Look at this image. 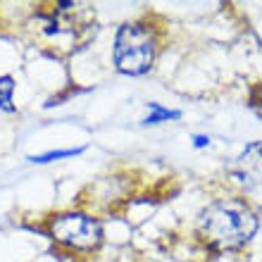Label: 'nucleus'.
Wrapping results in <instances>:
<instances>
[{
  "mask_svg": "<svg viewBox=\"0 0 262 262\" xmlns=\"http://www.w3.org/2000/svg\"><path fill=\"white\" fill-rule=\"evenodd\" d=\"M48 234L60 246L72 250H96L103 243V227L96 217L83 212L55 214L48 227Z\"/></svg>",
  "mask_w": 262,
  "mask_h": 262,
  "instance_id": "7ed1b4c3",
  "label": "nucleus"
},
{
  "mask_svg": "<svg viewBox=\"0 0 262 262\" xmlns=\"http://www.w3.org/2000/svg\"><path fill=\"white\" fill-rule=\"evenodd\" d=\"M12 93H14V79L12 76H0V110L14 112Z\"/></svg>",
  "mask_w": 262,
  "mask_h": 262,
  "instance_id": "423d86ee",
  "label": "nucleus"
},
{
  "mask_svg": "<svg viewBox=\"0 0 262 262\" xmlns=\"http://www.w3.org/2000/svg\"><path fill=\"white\" fill-rule=\"evenodd\" d=\"M257 214L241 198H224L198 214V234L217 250L241 248L255 236Z\"/></svg>",
  "mask_w": 262,
  "mask_h": 262,
  "instance_id": "f257e3e1",
  "label": "nucleus"
},
{
  "mask_svg": "<svg viewBox=\"0 0 262 262\" xmlns=\"http://www.w3.org/2000/svg\"><path fill=\"white\" fill-rule=\"evenodd\" d=\"M155 53H158V41L150 27L141 21L119 27L115 38V67L122 74H145L155 62Z\"/></svg>",
  "mask_w": 262,
  "mask_h": 262,
  "instance_id": "f03ea898",
  "label": "nucleus"
},
{
  "mask_svg": "<svg viewBox=\"0 0 262 262\" xmlns=\"http://www.w3.org/2000/svg\"><path fill=\"white\" fill-rule=\"evenodd\" d=\"M148 110H150V115L143 119V124H160V122H169V119L181 117L179 110H167V107H162V105H158V103H150Z\"/></svg>",
  "mask_w": 262,
  "mask_h": 262,
  "instance_id": "39448f33",
  "label": "nucleus"
},
{
  "mask_svg": "<svg viewBox=\"0 0 262 262\" xmlns=\"http://www.w3.org/2000/svg\"><path fill=\"white\" fill-rule=\"evenodd\" d=\"M86 148H67V150H50V152H43V155H31V162H53V160H62V158H74L79 152H83Z\"/></svg>",
  "mask_w": 262,
  "mask_h": 262,
  "instance_id": "0eeeda50",
  "label": "nucleus"
},
{
  "mask_svg": "<svg viewBox=\"0 0 262 262\" xmlns=\"http://www.w3.org/2000/svg\"><path fill=\"white\" fill-rule=\"evenodd\" d=\"M207 143H210V138H207V136H195L193 138V145H195V148H205Z\"/></svg>",
  "mask_w": 262,
  "mask_h": 262,
  "instance_id": "6e6552de",
  "label": "nucleus"
},
{
  "mask_svg": "<svg viewBox=\"0 0 262 262\" xmlns=\"http://www.w3.org/2000/svg\"><path fill=\"white\" fill-rule=\"evenodd\" d=\"M238 162H241V167L246 169V172L262 174V141L246 145V150L241 152Z\"/></svg>",
  "mask_w": 262,
  "mask_h": 262,
  "instance_id": "20e7f679",
  "label": "nucleus"
}]
</instances>
